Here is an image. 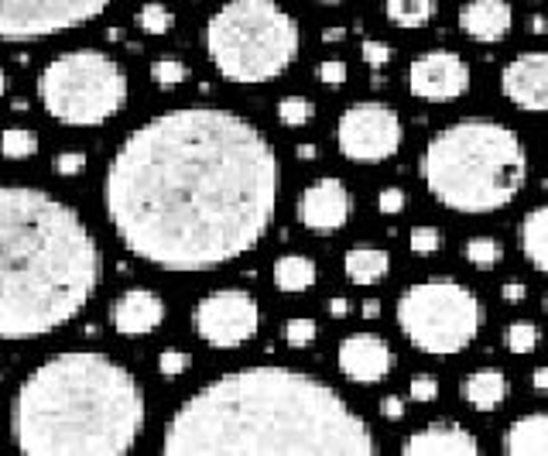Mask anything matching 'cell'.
<instances>
[{"label":"cell","instance_id":"cell-23","mask_svg":"<svg viewBox=\"0 0 548 456\" xmlns=\"http://www.w3.org/2000/svg\"><path fill=\"white\" fill-rule=\"evenodd\" d=\"M521 254L535 271L548 275V203L521 220Z\"/></svg>","mask_w":548,"mask_h":456},{"label":"cell","instance_id":"cell-24","mask_svg":"<svg viewBox=\"0 0 548 456\" xmlns=\"http://www.w3.org/2000/svg\"><path fill=\"white\" fill-rule=\"evenodd\" d=\"M384 14H388V21L394 28L415 31V28H425L429 21H435L439 0H384Z\"/></svg>","mask_w":548,"mask_h":456},{"label":"cell","instance_id":"cell-12","mask_svg":"<svg viewBox=\"0 0 548 456\" xmlns=\"http://www.w3.org/2000/svg\"><path fill=\"white\" fill-rule=\"evenodd\" d=\"M470 66L463 55L449 52V48H432V52L418 55L408 66V90L418 100L429 103H449L459 100L470 90Z\"/></svg>","mask_w":548,"mask_h":456},{"label":"cell","instance_id":"cell-22","mask_svg":"<svg viewBox=\"0 0 548 456\" xmlns=\"http://www.w3.org/2000/svg\"><path fill=\"white\" fill-rule=\"evenodd\" d=\"M271 278H274V288H278V292L302 295V292H309V288L316 285L319 268H316V261L305 258V254H285V258L274 261Z\"/></svg>","mask_w":548,"mask_h":456},{"label":"cell","instance_id":"cell-28","mask_svg":"<svg viewBox=\"0 0 548 456\" xmlns=\"http://www.w3.org/2000/svg\"><path fill=\"white\" fill-rule=\"evenodd\" d=\"M134 21H137V28L148 31V35H168V31L175 28V14L168 11L165 4H144Z\"/></svg>","mask_w":548,"mask_h":456},{"label":"cell","instance_id":"cell-33","mask_svg":"<svg viewBox=\"0 0 548 456\" xmlns=\"http://www.w3.org/2000/svg\"><path fill=\"white\" fill-rule=\"evenodd\" d=\"M408 244L415 254H435L442 247V234L435 227H411Z\"/></svg>","mask_w":548,"mask_h":456},{"label":"cell","instance_id":"cell-41","mask_svg":"<svg viewBox=\"0 0 548 456\" xmlns=\"http://www.w3.org/2000/svg\"><path fill=\"white\" fill-rule=\"evenodd\" d=\"M350 312H353L350 299H329V316L333 319H346Z\"/></svg>","mask_w":548,"mask_h":456},{"label":"cell","instance_id":"cell-13","mask_svg":"<svg viewBox=\"0 0 548 456\" xmlns=\"http://www.w3.org/2000/svg\"><path fill=\"white\" fill-rule=\"evenodd\" d=\"M353 216V192L343 186L340 179L326 175V179H316L309 189L298 196V223L312 234H336L350 223Z\"/></svg>","mask_w":548,"mask_h":456},{"label":"cell","instance_id":"cell-17","mask_svg":"<svg viewBox=\"0 0 548 456\" xmlns=\"http://www.w3.org/2000/svg\"><path fill=\"white\" fill-rule=\"evenodd\" d=\"M161 319H165V302L151 288H127L110 306V326L124 336H144L158 330Z\"/></svg>","mask_w":548,"mask_h":456},{"label":"cell","instance_id":"cell-4","mask_svg":"<svg viewBox=\"0 0 548 456\" xmlns=\"http://www.w3.org/2000/svg\"><path fill=\"white\" fill-rule=\"evenodd\" d=\"M144 426L134 374L107 354L72 350L28 374L11 408V439L24 456H124Z\"/></svg>","mask_w":548,"mask_h":456},{"label":"cell","instance_id":"cell-37","mask_svg":"<svg viewBox=\"0 0 548 456\" xmlns=\"http://www.w3.org/2000/svg\"><path fill=\"white\" fill-rule=\"evenodd\" d=\"M405 203H408V196H405V189H398V186L381 189V196H377V210H381L384 216L401 213V210H405Z\"/></svg>","mask_w":548,"mask_h":456},{"label":"cell","instance_id":"cell-6","mask_svg":"<svg viewBox=\"0 0 548 456\" xmlns=\"http://www.w3.org/2000/svg\"><path fill=\"white\" fill-rule=\"evenodd\" d=\"M298 21L274 0H230L206 24V55L223 79L271 83L298 59Z\"/></svg>","mask_w":548,"mask_h":456},{"label":"cell","instance_id":"cell-38","mask_svg":"<svg viewBox=\"0 0 548 456\" xmlns=\"http://www.w3.org/2000/svg\"><path fill=\"white\" fill-rule=\"evenodd\" d=\"M83 168H86V155H83V151H62V155L55 158V172L66 175V179L79 175Z\"/></svg>","mask_w":548,"mask_h":456},{"label":"cell","instance_id":"cell-21","mask_svg":"<svg viewBox=\"0 0 548 456\" xmlns=\"http://www.w3.org/2000/svg\"><path fill=\"white\" fill-rule=\"evenodd\" d=\"M459 391H463V402L477 412H497L507 398V378L501 371H473Z\"/></svg>","mask_w":548,"mask_h":456},{"label":"cell","instance_id":"cell-30","mask_svg":"<svg viewBox=\"0 0 548 456\" xmlns=\"http://www.w3.org/2000/svg\"><path fill=\"white\" fill-rule=\"evenodd\" d=\"M319 336V326H316V319H309V316H298V319H288V326H285V343L292 350H305V347H312V340Z\"/></svg>","mask_w":548,"mask_h":456},{"label":"cell","instance_id":"cell-18","mask_svg":"<svg viewBox=\"0 0 548 456\" xmlns=\"http://www.w3.org/2000/svg\"><path fill=\"white\" fill-rule=\"evenodd\" d=\"M514 11L507 0H470L459 7V31L473 42H501L511 31Z\"/></svg>","mask_w":548,"mask_h":456},{"label":"cell","instance_id":"cell-40","mask_svg":"<svg viewBox=\"0 0 548 456\" xmlns=\"http://www.w3.org/2000/svg\"><path fill=\"white\" fill-rule=\"evenodd\" d=\"M381 415L388 422H401V419H405V402H401V395H388V398H384V402H381Z\"/></svg>","mask_w":548,"mask_h":456},{"label":"cell","instance_id":"cell-10","mask_svg":"<svg viewBox=\"0 0 548 456\" xmlns=\"http://www.w3.org/2000/svg\"><path fill=\"white\" fill-rule=\"evenodd\" d=\"M401 141H405V127H401L398 110L388 103H353L336 120V148L346 162L381 165L398 155Z\"/></svg>","mask_w":548,"mask_h":456},{"label":"cell","instance_id":"cell-26","mask_svg":"<svg viewBox=\"0 0 548 456\" xmlns=\"http://www.w3.org/2000/svg\"><path fill=\"white\" fill-rule=\"evenodd\" d=\"M501 340L511 354L525 357V354H535L538 350V343H542V330H538L535 323H511V326H504Z\"/></svg>","mask_w":548,"mask_h":456},{"label":"cell","instance_id":"cell-9","mask_svg":"<svg viewBox=\"0 0 548 456\" xmlns=\"http://www.w3.org/2000/svg\"><path fill=\"white\" fill-rule=\"evenodd\" d=\"M117 0H0V38L35 42L83 28L110 11Z\"/></svg>","mask_w":548,"mask_h":456},{"label":"cell","instance_id":"cell-2","mask_svg":"<svg viewBox=\"0 0 548 456\" xmlns=\"http://www.w3.org/2000/svg\"><path fill=\"white\" fill-rule=\"evenodd\" d=\"M165 456H374L367 422L326 381L288 367L223 374L179 405Z\"/></svg>","mask_w":548,"mask_h":456},{"label":"cell","instance_id":"cell-49","mask_svg":"<svg viewBox=\"0 0 548 456\" xmlns=\"http://www.w3.org/2000/svg\"><path fill=\"white\" fill-rule=\"evenodd\" d=\"M545 312H548V299H545Z\"/></svg>","mask_w":548,"mask_h":456},{"label":"cell","instance_id":"cell-43","mask_svg":"<svg viewBox=\"0 0 548 456\" xmlns=\"http://www.w3.org/2000/svg\"><path fill=\"white\" fill-rule=\"evenodd\" d=\"M343 38H346V28H329V31H322V42H329V45L343 42Z\"/></svg>","mask_w":548,"mask_h":456},{"label":"cell","instance_id":"cell-15","mask_svg":"<svg viewBox=\"0 0 548 456\" xmlns=\"http://www.w3.org/2000/svg\"><path fill=\"white\" fill-rule=\"evenodd\" d=\"M336 367L353 384H381L391 374L394 354L377 333H350L336 350Z\"/></svg>","mask_w":548,"mask_h":456},{"label":"cell","instance_id":"cell-45","mask_svg":"<svg viewBox=\"0 0 548 456\" xmlns=\"http://www.w3.org/2000/svg\"><path fill=\"white\" fill-rule=\"evenodd\" d=\"M531 31H535V35H548V21L542 18V14H535V18H531Z\"/></svg>","mask_w":548,"mask_h":456},{"label":"cell","instance_id":"cell-19","mask_svg":"<svg viewBox=\"0 0 548 456\" xmlns=\"http://www.w3.org/2000/svg\"><path fill=\"white\" fill-rule=\"evenodd\" d=\"M501 450L507 456H548V412H531L511 422L501 436Z\"/></svg>","mask_w":548,"mask_h":456},{"label":"cell","instance_id":"cell-39","mask_svg":"<svg viewBox=\"0 0 548 456\" xmlns=\"http://www.w3.org/2000/svg\"><path fill=\"white\" fill-rule=\"evenodd\" d=\"M525 295H528V288H525L521 278H507V282L501 285V299L504 302H514V306H518V302H525Z\"/></svg>","mask_w":548,"mask_h":456},{"label":"cell","instance_id":"cell-3","mask_svg":"<svg viewBox=\"0 0 548 456\" xmlns=\"http://www.w3.org/2000/svg\"><path fill=\"white\" fill-rule=\"evenodd\" d=\"M103 278L100 244L52 192L0 186V340L72 323Z\"/></svg>","mask_w":548,"mask_h":456},{"label":"cell","instance_id":"cell-5","mask_svg":"<svg viewBox=\"0 0 548 456\" xmlns=\"http://www.w3.org/2000/svg\"><path fill=\"white\" fill-rule=\"evenodd\" d=\"M418 179L446 210L463 216L497 213L525 189L528 155L511 127L487 117H463L425 144Z\"/></svg>","mask_w":548,"mask_h":456},{"label":"cell","instance_id":"cell-42","mask_svg":"<svg viewBox=\"0 0 548 456\" xmlns=\"http://www.w3.org/2000/svg\"><path fill=\"white\" fill-rule=\"evenodd\" d=\"M531 388H535L538 395H548V367H538V371L531 374Z\"/></svg>","mask_w":548,"mask_h":456},{"label":"cell","instance_id":"cell-8","mask_svg":"<svg viewBox=\"0 0 548 456\" xmlns=\"http://www.w3.org/2000/svg\"><path fill=\"white\" fill-rule=\"evenodd\" d=\"M398 330L418 354H463L483 330V306L473 288L449 275L411 285L398 299Z\"/></svg>","mask_w":548,"mask_h":456},{"label":"cell","instance_id":"cell-11","mask_svg":"<svg viewBox=\"0 0 548 456\" xmlns=\"http://www.w3.org/2000/svg\"><path fill=\"white\" fill-rule=\"evenodd\" d=\"M192 330L213 350H237L261 330V306L244 288H220L196 302Z\"/></svg>","mask_w":548,"mask_h":456},{"label":"cell","instance_id":"cell-25","mask_svg":"<svg viewBox=\"0 0 548 456\" xmlns=\"http://www.w3.org/2000/svg\"><path fill=\"white\" fill-rule=\"evenodd\" d=\"M463 258L477 271H494L504 261V244L497 237H470L463 247Z\"/></svg>","mask_w":548,"mask_h":456},{"label":"cell","instance_id":"cell-36","mask_svg":"<svg viewBox=\"0 0 548 456\" xmlns=\"http://www.w3.org/2000/svg\"><path fill=\"white\" fill-rule=\"evenodd\" d=\"M316 76H319V83H326V86H343L350 72H346V62H340V59H326V62H319Z\"/></svg>","mask_w":548,"mask_h":456},{"label":"cell","instance_id":"cell-48","mask_svg":"<svg viewBox=\"0 0 548 456\" xmlns=\"http://www.w3.org/2000/svg\"><path fill=\"white\" fill-rule=\"evenodd\" d=\"M316 4H346V0H316Z\"/></svg>","mask_w":548,"mask_h":456},{"label":"cell","instance_id":"cell-32","mask_svg":"<svg viewBox=\"0 0 548 456\" xmlns=\"http://www.w3.org/2000/svg\"><path fill=\"white\" fill-rule=\"evenodd\" d=\"M408 395L411 402L418 405H432L435 398H439V378H435V374H415L408 384Z\"/></svg>","mask_w":548,"mask_h":456},{"label":"cell","instance_id":"cell-47","mask_svg":"<svg viewBox=\"0 0 548 456\" xmlns=\"http://www.w3.org/2000/svg\"><path fill=\"white\" fill-rule=\"evenodd\" d=\"M7 93V76H4V69H0V96Z\"/></svg>","mask_w":548,"mask_h":456},{"label":"cell","instance_id":"cell-1","mask_svg":"<svg viewBox=\"0 0 548 456\" xmlns=\"http://www.w3.org/2000/svg\"><path fill=\"white\" fill-rule=\"evenodd\" d=\"M103 203L134 258L161 271H213L268 234L278 155L240 114L168 110L127 134L110 158Z\"/></svg>","mask_w":548,"mask_h":456},{"label":"cell","instance_id":"cell-14","mask_svg":"<svg viewBox=\"0 0 548 456\" xmlns=\"http://www.w3.org/2000/svg\"><path fill=\"white\" fill-rule=\"evenodd\" d=\"M501 93L525 114H548V52H521L507 62Z\"/></svg>","mask_w":548,"mask_h":456},{"label":"cell","instance_id":"cell-27","mask_svg":"<svg viewBox=\"0 0 548 456\" xmlns=\"http://www.w3.org/2000/svg\"><path fill=\"white\" fill-rule=\"evenodd\" d=\"M38 151V134L35 131H24V127H11V131L0 134V155L4 158H31Z\"/></svg>","mask_w":548,"mask_h":456},{"label":"cell","instance_id":"cell-44","mask_svg":"<svg viewBox=\"0 0 548 456\" xmlns=\"http://www.w3.org/2000/svg\"><path fill=\"white\" fill-rule=\"evenodd\" d=\"M360 316H364V319H377V316H381V302H377V299H367V302H364V312H360Z\"/></svg>","mask_w":548,"mask_h":456},{"label":"cell","instance_id":"cell-31","mask_svg":"<svg viewBox=\"0 0 548 456\" xmlns=\"http://www.w3.org/2000/svg\"><path fill=\"white\" fill-rule=\"evenodd\" d=\"M151 79L168 90V86H179L189 79V66L179 59H158V62H151Z\"/></svg>","mask_w":548,"mask_h":456},{"label":"cell","instance_id":"cell-34","mask_svg":"<svg viewBox=\"0 0 548 456\" xmlns=\"http://www.w3.org/2000/svg\"><path fill=\"white\" fill-rule=\"evenodd\" d=\"M391 45L377 42V38H364V45H360V59L367 62L370 69H384L391 62Z\"/></svg>","mask_w":548,"mask_h":456},{"label":"cell","instance_id":"cell-20","mask_svg":"<svg viewBox=\"0 0 548 456\" xmlns=\"http://www.w3.org/2000/svg\"><path fill=\"white\" fill-rule=\"evenodd\" d=\"M343 271L353 285H377L381 278H388L391 254L381 247H350L343 254Z\"/></svg>","mask_w":548,"mask_h":456},{"label":"cell","instance_id":"cell-35","mask_svg":"<svg viewBox=\"0 0 548 456\" xmlns=\"http://www.w3.org/2000/svg\"><path fill=\"white\" fill-rule=\"evenodd\" d=\"M192 367V357L185 354V350H165V354L158 357V371L165 374V378H179Z\"/></svg>","mask_w":548,"mask_h":456},{"label":"cell","instance_id":"cell-16","mask_svg":"<svg viewBox=\"0 0 548 456\" xmlns=\"http://www.w3.org/2000/svg\"><path fill=\"white\" fill-rule=\"evenodd\" d=\"M405 456H477L480 443L470 429L456 426V422H432V426L411 432L401 446Z\"/></svg>","mask_w":548,"mask_h":456},{"label":"cell","instance_id":"cell-46","mask_svg":"<svg viewBox=\"0 0 548 456\" xmlns=\"http://www.w3.org/2000/svg\"><path fill=\"white\" fill-rule=\"evenodd\" d=\"M298 158H316V144H298Z\"/></svg>","mask_w":548,"mask_h":456},{"label":"cell","instance_id":"cell-29","mask_svg":"<svg viewBox=\"0 0 548 456\" xmlns=\"http://www.w3.org/2000/svg\"><path fill=\"white\" fill-rule=\"evenodd\" d=\"M312 117H316V103L305 100V96H285L278 103V120L285 127H305Z\"/></svg>","mask_w":548,"mask_h":456},{"label":"cell","instance_id":"cell-7","mask_svg":"<svg viewBox=\"0 0 548 456\" xmlns=\"http://www.w3.org/2000/svg\"><path fill=\"white\" fill-rule=\"evenodd\" d=\"M127 72L96 48H76L52 59L38 76L42 107L59 124L100 127L127 107Z\"/></svg>","mask_w":548,"mask_h":456}]
</instances>
